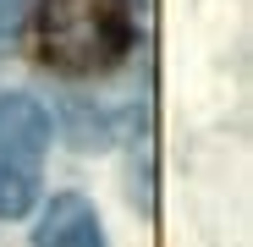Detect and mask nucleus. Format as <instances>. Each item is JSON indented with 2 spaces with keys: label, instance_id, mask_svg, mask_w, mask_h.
<instances>
[{
  "label": "nucleus",
  "instance_id": "obj_4",
  "mask_svg": "<svg viewBox=\"0 0 253 247\" xmlns=\"http://www.w3.org/2000/svg\"><path fill=\"white\" fill-rule=\"evenodd\" d=\"M22 22H28V0H0V50L22 33Z\"/></svg>",
  "mask_w": 253,
  "mask_h": 247
},
{
  "label": "nucleus",
  "instance_id": "obj_1",
  "mask_svg": "<svg viewBox=\"0 0 253 247\" xmlns=\"http://www.w3.org/2000/svg\"><path fill=\"white\" fill-rule=\"evenodd\" d=\"M132 50V0H39V55L66 77H99Z\"/></svg>",
  "mask_w": 253,
  "mask_h": 247
},
{
  "label": "nucleus",
  "instance_id": "obj_2",
  "mask_svg": "<svg viewBox=\"0 0 253 247\" xmlns=\"http://www.w3.org/2000/svg\"><path fill=\"white\" fill-rule=\"evenodd\" d=\"M50 110L33 94L0 99V220H22L39 203V176L50 154Z\"/></svg>",
  "mask_w": 253,
  "mask_h": 247
},
{
  "label": "nucleus",
  "instance_id": "obj_3",
  "mask_svg": "<svg viewBox=\"0 0 253 247\" xmlns=\"http://www.w3.org/2000/svg\"><path fill=\"white\" fill-rule=\"evenodd\" d=\"M33 247H105V225H99V209L83 192H61L50 198L44 220L33 231Z\"/></svg>",
  "mask_w": 253,
  "mask_h": 247
}]
</instances>
